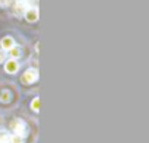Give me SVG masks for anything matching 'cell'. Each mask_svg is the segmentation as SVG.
Returning a JSON list of instances; mask_svg holds the SVG:
<instances>
[{"label":"cell","instance_id":"277c9868","mask_svg":"<svg viewBox=\"0 0 149 143\" xmlns=\"http://www.w3.org/2000/svg\"><path fill=\"white\" fill-rule=\"evenodd\" d=\"M5 69H6L8 73H16V72H18V63H16L15 60H9V61L6 63Z\"/></svg>","mask_w":149,"mask_h":143},{"label":"cell","instance_id":"52a82bcc","mask_svg":"<svg viewBox=\"0 0 149 143\" xmlns=\"http://www.w3.org/2000/svg\"><path fill=\"white\" fill-rule=\"evenodd\" d=\"M10 142V137L6 131H0V143H9Z\"/></svg>","mask_w":149,"mask_h":143},{"label":"cell","instance_id":"5b68a950","mask_svg":"<svg viewBox=\"0 0 149 143\" xmlns=\"http://www.w3.org/2000/svg\"><path fill=\"white\" fill-rule=\"evenodd\" d=\"M2 47H3V50H10L12 47H13V40L10 38V37H5L3 40H2Z\"/></svg>","mask_w":149,"mask_h":143},{"label":"cell","instance_id":"3957f363","mask_svg":"<svg viewBox=\"0 0 149 143\" xmlns=\"http://www.w3.org/2000/svg\"><path fill=\"white\" fill-rule=\"evenodd\" d=\"M25 16H26V21L35 22V21L38 19V10H37V9H26Z\"/></svg>","mask_w":149,"mask_h":143},{"label":"cell","instance_id":"8992f818","mask_svg":"<svg viewBox=\"0 0 149 143\" xmlns=\"http://www.w3.org/2000/svg\"><path fill=\"white\" fill-rule=\"evenodd\" d=\"M9 54H10V57H12V58H18V57L21 56V50H19V48H16V47H12V48L9 50Z\"/></svg>","mask_w":149,"mask_h":143},{"label":"cell","instance_id":"7c38bea8","mask_svg":"<svg viewBox=\"0 0 149 143\" xmlns=\"http://www.w3.org/2000/svg\"><path fill=\"white\" fill-rule=\"evenodd\" d=\"M3 58H5V56H3V53H2V51H0V63L3 61Z\"/></svg>","mask_w":149,"mask_h":143},{"label":"cell","instance_id":"9c48e42d","mask_svg":"<svg viewBox=\"0 0 149 143\" xmlns=\"http://www.w3.org/2000/svg\"><path fill=\"white\" fill-rule=\"evenodd\" d=\"M0 99H2V102H8V101L10 99V94H9L8 91L2 92V98H0Z\"/></svg>","mask_w":149,"mask_h":143},{"label":"cell","instance_id":"7a4b0ae2","mask_svg":"<svg viewBox=\"0 0 149 143\" xmlns=\"http://www.w3.org/2000/svg\"><path fill=\"white\" fill-rule=\"evenodd\" d=\"M10 128H13L18 136H21V134L25 131V124H24L21 120H13L12 124H10Z\"/></svg>","mask_w":149,"mask_h":143},{"label":"cell","instance_id":"8fae6325","mask_svg":"<svg viewBox=\"0 0 149 143\" xmlns=\"http://www.w3.org/2000/svg\"><path fill=\"white\" fill-rule=\"evenodd\" d=\"M10 142L12 143H24V140H22V137L21 136H13V137H10Z\"/></svg>","mask_w":149,"mask_h":143},{"label":"cell","instance_id":"6da1fadb","mask_svg":"<svg viewBox=\"0 0 149 143\" xmlns=\"http://www.w3.org/2000/svg\"><path fill=\"white\" fill-rule=\"evenodd\" d=\"M37 79H38V72H37L35 69L26 70L25 73H24V76H22V82H24L25 85H28V83H34Z\"/></svg>","mask_w":149,"mask_h":143},{"label":"cell","instance_id":"ba28073f","mask_svg":"<svg viewBox=\"0 0 149 143\" xmlns=\"http://www.w3.org/2000/svg\"><path fill=\"white\" fill-rule=\"evenodd\" d=\"M31 107H32V110H34L35 112H38V111H40V98H34Z\"/></svg>","mask_w":149,"mask_h":143},{"label":"cell","instance_id":"30bf717a","mask_svg":"<svg viewBox=\"0 0 149 143\" xmlns=\"http://www.w3.org/2000/svg\"><path fill=\"white\" fill-rule=\"evenodd\" d=\"M16 12H26V3H18Z\"/></svg>","mask_w":149,"mask_h":143}]
</instances>
